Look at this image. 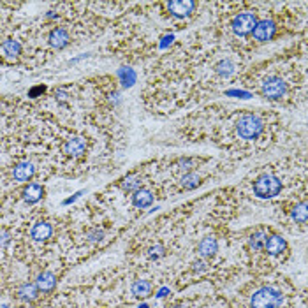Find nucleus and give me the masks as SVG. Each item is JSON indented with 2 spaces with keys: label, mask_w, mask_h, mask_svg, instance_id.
Returning a JSON list of instances; mask_svg holds the SVG:
<instances>
[{
  "label": "nucleus",
  "mask_w": 308,
  "mask_h": 308,
  "mask_svg": "<svg viewBox=\"0 0 308 308\" xmlns=\"http://www.w3.org/2000/svg\"><path fill=\"white\" fill-rule=\"evenodd\" d=\"M283 301L282 292L275 287H260L250 299V308H280Z\"/></svg>",
  "instance_id": "1"
},
{
  "label": "nucleus",
  "mask_w": 308,
  "mask_h": 308,
  "mask_svg": "<svg viewBox=\"0 0 308 308\" xmlns=\"http://www.w3.org/2000/svg\"><path fill=\"white\" fill-rule=\"evenodd\" d=\"M282 191V181L276 176L263 175L254 181V192L260 199H271V197L278 196Z\"/></svg>",
  "instance_id": "2"
},
{
  "label": "nucleus",
  "mask_w": 308,
  "mask_h": 308,
  "mask_svg": "<svg viewBox=\"0 0 308 308\" xmlns=\"http://www.w3.org/2000/svg\"><path fill=\"white\" fill-rule=\"evenodd\" d=\"M264 129L263 120L257 114H243L236 124V130H238L240 137L243 139H255Z\"/></svg>",
  "instance_id": "3"
},
{
  "label": "nucleus",
  "mask_w": 308,
  "mask_h": 308,
  "mask_svg": "<svg viewBox=\"0 0 308 308\" xmlns=\"http://www.w3.org/2000/svg\"><path fill=\"white\" fill-rule=\"evenodd\" d=\"M286 90H287L286 83H283L282 78H278V76L266 78L264 83H263V86H260V92H263V96L266 99H271V101H276V99L283 97Z\"/></svg>",
  "instance_id": "4"
},
{
  "label": "nucleus",
  "mask_w": 308,
  "mask_h": 308,
  "mask_svg": "<svg viewBox=\"0 0 308 308\" xmlns=\"http://www.w3.org/2000/svg\"><path fill=\"white\" fill-rule=\"evenodd\" d=\"M255 23H257V18H255L254 13H240L236 14L234 19H232L231 27H232V32L236 35H248L252 34V30H254Z\"/></svg>",
  "instance_id": "5"
},
{
  "label": "nucleus",
  "mask_w": 308,
  "mask_h": 308,
  "mask_svg": "<svg viewBox=\"0 0 308 308\" xmlns=\"http://www.w3.org/2000/svg\"><path fill=\"white\" fill-rule=\"evenodd\" d=\"M276 32V27L271 19H260V21L255 23L254 30H252V35H254L257 41L264 42V41H270L271 37Z\"/></svg>",
  "instance_id": "6"
},
{
  "label": "nucleus",
  "mask_w": 308,
  "mask_h": 308,
  "mask_svg": "<svg viewBox=\"0 0 308 308\" xmlns=\"http://www.w3.org/2000/svg\"><path fill=\"white\" fill-rule=\"evenodd\" d=\"M196 4L192 0H171L168 4L169 13L173 14L175 18H187L191 16V13L194 11Z\"/></svg>",
  "instance_id": "7"
},
{
  "label": "nucleus",
  "mask_w": 308,
  "mask_h": 308,
  "mask_svg": "<svg viewBox=\"0 0 308 308\" xmlns=\"http://www.w3.org/2000/svg\"><path fill=\"white\" fill-rule=\"evenodd\" d=\"M86 150V139L81 136H73L65 141L64 145V153L70 157H81Z\"/></svg>",
  "instance_id": "8"
},
{
  "label": "nucleus",
  "mask_w": 308,
  "mask_h": 308,
  "mask_svg": "<svg viewBox=\"0 0 308 308\" xmlns=\"http://www.w3.org/2000/svg\"><path fill=\"white\" fill-rule=\"evenodd\" d=\"M286 248H287V242L278 234L270 236V238L266 240V245H264V250L270 255H273V257L280 255L282 252H286Z\"/></svg>",
  "instance_id": "9"
},
{
  "label": "nucleus",
  "mask_w": 308,
  "mask_h": 308,
  "mask_svg": "<svg viewBox=\"0 0 308 308\" xmlns=\"http://www.w3.org/2000/svg\"><path fill=\"white\" fill-rule=\"evenodd\" d=\"M35 287L39 289V292H51L57 287V276L51 273V271H44V273L37 276Z\"/></svg>",
  "instance_id": "10"
},
{
  "label": "nucleus",
  "mask_w": 308,
  "mask_h": 308,
  "mask_svg": "<svg viewBox=\"0 0 308 308\" xmlns=\"http://www.w3.org/2000/svg\"><path fill=\"white\" fill-rule=\"evenodd\" d=\"M197 250H199V254L203 255V257H213V255L217 254V250H219V243H217V240L213 238V236H204L199 242Z\"/></svg>",
  "instance_id": "11"
},
{
  "label": "nucleus",
  "mask_w": 308,
  "mask_h": 308,
  "mask_svg": "<svg viewBox=\"0 0 308 308\" xmlns=\"http://www.w3.org/2000/svg\"><path fill=\"white\" fill-rule=\"evenodd\" d=\"M51 234H53V227L48 222H37L30 231V236L35 242H46V240L51 238Z\"/></svg>",
  "instance_id": "12"
},
{
  "label": "nucleus",
  "mask_w": 308,
  "mask_h": 308,
  "mask_svg": "<svg viewBox=\"0 0 308 308\" xmlns=\"http://www.w3.org/2000/svg\"><path fill=\"white\" fill-rule=\"evenodd\" d=\"M34 173H35V168H34V164H30V162H19L14 165V169H13V176H14V180H18V181L30 180L34 176Z\"/></svg>",
  "instance_id": "13"
},
{
  "label": "nucleus",
  "mask_w": 308,
  "mask_h": 308,
  "mask_svg": "<svg viewBox=\"0 0 308 308\" xmlns=\"http://www.w3.org/2000/svg\"><path fill=\"white\" fill-rule=\"evenodd\" d=\"M50 44L57 50H62L69 44V34H67L65 29H53L50 34Z\"/></svg>",
  "instance_id": "14"
},
{
  "label": "nucleus",
  "mask_w": 308,
  "mask_h": 308,
  "mask_svg": "<svg viewBox=\"0 0 308 308\" xmlns=\"http://www.w3.org/2000/svg\"><path fill=\"white\" fill-rule=\"evenodd\" d=\"M42 196H44V188L37 183H30L29 187L23 191V199H25L29 204H34V203H37V201H41Z\"/></svg>",
  "instance_id": "15"
},
{
  "label": "nucleus",
  "mask_w": 308,
  "mask_h": 308,
  "mask_svg": "<svg viewBox=\"0 0 308 308\" xmlns=\"http://www.w3.org/2000/svg\"><path fill=\"white\" fill-rule=\"evenodd\" d=\"M153 203V194L148 188H139V191L134 192L132 196V204L136 208H146Z\"/></svg>",
  "instance_id": "16"
},
{
  "label": "nucleus",
  "mask_w": 308,
  "mask_h": 308,
  "mask_svg": "<svg viewBox=\"0 0 308 308\" xmlns=\"http://www.w3.org/2000/svg\"><path fill=\"white\" fill-rule=\"evenodd\" d=\"M39 294V289L35 287V283H23V286H19L18 289V298L21 299V301H34L35 298H37Z\"/></svg>",
  "instance_id": "17"
},
{
  "label": "nucleus",
  "mask_w": 308,
  "mask_h": 308,
  "mask_svg": "<svg viewBox=\"0 0 308 308\" xmlns=\"http://www.w3.org/2000/svg\"><path fill=\"white\" fill-rule=\"evenodd\" d=\"M268 234L264 231H255L248 238V245H250L252 250H264V245H266Z\"/></svg>",
  "instance_id": "18"
},
{
  "label": "nucleus",
  "mask_w": 308,
  "mask_h": 308,
  "mask_svg": "<svg viewBox=\"0 0 308 308\" xmlns=\"http://www.w3.org/2000/svg\"><path fill=\"white\" fill-rule=\"evenodd\" d=\"M134 296H141V298H146V296L152 294V283L148 280H136L130 287Z\"/></svg>",
  "instance_id": "19"
},
{
  "label": "nucleus",
  "mask_w": 308,
  "mask_h": 308,
  "mask_svg": "<svg viewBox=\"0 0 308 308\" xmlns=\"http://www.w3.org/2000/svg\"><path fill=\"white\" fill-rule=\"evenodd\" d=\"M141 183H143V180H141L139 175H130L127 178L122 180V188H124L125 192H136L141 188Z\"/></svg>",
  "instance_id": "20"
},
{
  "label": "nucleus",
  "mask_w": 308,
  "mask_h": 308,
  "mask_svg": "<svg viewBox=\"0 0 308 308\" xmlns=\"http://www.w3.org/2000/svg\"><path fill=\"white\" fill-rule=\"evenodd\" d=\"M2 50H4V53H6L7 57L14 58V57H18V55L21 53V44H19L18 41H14V39H6V41L2 42Z\"/></svg>",
  "instance_id": "21"
},
{
  "label": "nucleus",
  "mask_w": 308,
  "mask_h": 308,
  "mask_svg": "<svg viewBox=\"0 0 308 308\" xmlns=\"http://www.w3.org/2000/svg\"><path fill=\"white\" fill-rule=\"evenodd\" d=\"M291 217L296 220L298 224H306V219H308V210H306V203H299L292 208L291 211Z\"/></svg>",
  "instance_id": "22"
},
{
  "label": "nucleus",
  "mask_w": 308,
  "mask_h": 308,
  "mask_svg": "<svg viewBox=\"0 0 308 308\" xmlns=\"http://www.w3.org/2000/svg\"><path fill=\"white\" fill-rule=\"evenodd\" d=\"M201 185V176L197 173H187L181 178V187L187 188V191H192V188H197Z\"/></svg>",
  "instance_id": "23"
},
{
  "label": "nucleus",
  "mask_w": 308,
  "mask_h": 308,
  "mask_svg": "<svg viewBox=\"0 0 308 308\" xmlns=\"http://www.w3.org/2000/svg\"><path fill=\"white\" fill-rule=\"evenodd\" d=\"M215 73L219 74V76H222V78H227V76H231V74L234 73V65H232L231 60H222V62H219V64L215 65Z\"/></svg>",
  "instance_id": "24"
},
{
  "label": "nucleus",
  "mask_w": 308,
  "mask_h": 308,
  "mask_svg": "<svg viewBox=\"0 0 308 308\" xmlns=\"http://www.w3.org/2000/svg\"><path fill=\"white\" fill-rule=\"evenodd\" d=\"M164 254H165V248L162 247V245H155V247H150L148 252H146L148 259H152V260H157V259L164 257Z\"/></svg>",
  "instance_id": "25"
},
{
  "label": "nucleus",
  "mask_w": 308,
  "mask_h": 308,
  "mask_svg": "<svg viewBox=\"0 0 308 308\" xmlns=\"http://www.w3.org/2000/svg\"><path fill=\"white\" fill-rule=\"evenodd\" d=\"M120 78H122V81H124L125 86H130L134 81H136V74H134V70L132 69H127V67L120 69Z\"/></svg>",
  "instance_id": "26"
},
{
  "label": "nucleus",
  "mask_w": 308,
  "mask_h": 308,
  "mask_svg": "<svg viewBox=\"0 0 308 308\" xmlns=\"http://www.w3.org/2000/svg\"><path fill=\"white\" fill-rule=\"evenodd\" d=\"M86 238H88V242H92V243L102 242V238H104V231H102V229H92V231L86 234Z\"/></svg>",
  "instance_id": "27"
},
{
  "label": "nucleus",
  "mask_w": 308,
  "mask_h": 308,
  "mask_svg": "<svg viewBox=\"0 0 308 308\" xmlns=\"http://www.w3.org/2000/svg\"><path fill=\"white\" fill-rule=\"evenodd\" d=\"M194 165H196V160L194 159H180L178 160V168L183 169V171H191Z\"/></svg>",
  "instance_id": "28"
},
{
  "label": "nucleus",
  "mask_w": 308,
  "mask_h": 308,
  "mask_svg": "<svg viewBox=\"0 0 308 308\" xmlns=\"http://www.w3.org/2000/svg\"><path fill=\"white\" fill-rule=\"evenodd\" d=\"M11 242V234L7 231H0V247H6Z\"/></svg>",
  "instance_id": "29"
},
{
  "label": "nucleus",
  "mask_w": 308,
  "mask_h": 308,
  "mask_svg": "<svg viewBox=\"0 0 308 308\" xmlns=\"http://www.w3.org/2000/svg\"><path fill=\"white\" fill-rule=\"evenodd\" d=\"M192 270L201 273V271L206 270V263H204V260H194V263H192Z\"/></svg>",
  "instance_id": "30"
},
{
  "label": "nucleus",
  "mask_w": 308,
  "mask_h": 308,
  "mask_svg": "<svg viewBox=\"0 0 308 308\" xmlns=\"http://www.w3.org/2000/svg\"><path fill=\"white\" fill-rule=\"evenodd\" d=\"M44 86H35V88H32V90H30V92H29V96L30 97H32V99H35V97H37L39 96V93H42V92H44Z\"/></svg>",
  "instance_id": "31"
},
{
  "label": "nucleus",
  "mask_w": 308,
  "mask_h": 308,
  "mask_svg": "<svg viewBox=\"0 0 308 308\" xmlns=\"http://www.w3.org/2000/svg\"><path fill=\"white\" fill-rule=\"evenodd\" d=\"M55 96H58V99H60V101H65L67 93H65V92H62V90H57V92H55Z\"/></svg>",
  "instance_id": "32"
},
{
  "label": "nucleus",
  "mask_w": 308,
  "mask_h": 308,
  "mask_svg": "<svg viewBox=\"0 0 308 308\" xmlns=\"http://www.w3.org/2000/svg\"><path fill=\"white\" fill-rule=\"evenodd\" d=\"M175 308H185V306H183V305H176Z\"/></svg>",
  "instance_id": "33"
}]
</instances>
